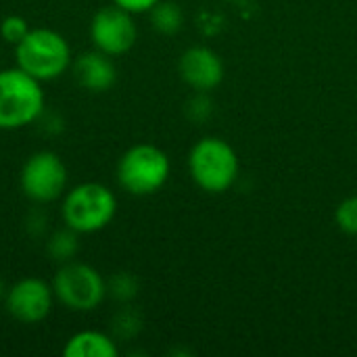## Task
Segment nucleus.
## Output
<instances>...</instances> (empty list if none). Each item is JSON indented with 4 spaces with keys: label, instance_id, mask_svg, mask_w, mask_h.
<instances>
[{
    "label": "nucleus",
    "instance_id": "obj_1",
    "mask_svg": "<svg viewBox=\"0 0 357 357\" xmlns=\"http://www.w3.org/2000/svg\"><path fill=\"white\" fill-rule=\"evenodd\" d=\"M17 67L38 82H52L71 69L73 52L67 38L48 27H33L15 46Z\"/></svg>",
    "mask_w": 357,
    "mask_h": 357
},
{
    "label": "nucleus",
    "instance_id": "obj_2",
    "mask_svg": "<svg viewBox=\"0 0 357 357\" xmlns=\"http://www.w3.org/2000/svg\"><path fill=\"white\" fill-rule=\"evenodd\" d=\"M46 98L42 82L19 67L0 69V130L27 128L44 115Z\"/></svg>",
    "mask_w": 357,
    "mask_h": 357
},
{
    "label": "nucleus",
    "instance_id": "obj_3",
    "mask_svg": "<svg viewBox=\"0 0 357 357\" xmlns=\"http://www.w3.org/2000/svg\"><path fill=\"white\" fill-rule=\"evenodd\" d=\"M117 213L115 192L100 182H82L69 188L61 201L63 224L77 234H96L105 230Z\"/></svg>",
    "mask_w": 357,
    "mask_h": 357
},
{
    "label": "nucleus",
    "instance_id": "obj_4",
    "mask_svg": "<svg viewBox=\"0 0 357 357\" xmlns=\"http://www.w3.org/2000/svg\"><path fill=\"white\" fill-rule=\"evenodd\" d=\"M238 157L236 151L218 136H205L188 153V172L195 184L209 192H226L238 178Z\"/></svg>",
    "mask_w": 357,
    "mask_h": 357
},
{
    "label": "nucleus",
    "instance_id": "obj_5",
    "mask_svg": "<svg viewBox=\"0 0 357 357\" xmlns=\"http://www.w3.org/2000/svg\"><path fill=\"white\" fill-rule=\"evenodd\" d=\"M172 163L165 151L155 144L140 142L130 146L117 161V182L134 197L155 195L169 180Z\"/></svg>",
    "mask_w": 357,
    "mask_h": 357
},
{
    "label": "nucleus",
    "instance_id": "obj_6",
    "mask_svg": "<svg viewBox=\"0 0 357 357\" xmlns=\"http://www.w3.org/2000/svg\"><path fill=\"white\" fill-rule=\"evenodd\" d=\"M50 284L56 301L69 312L88 314L107 299V280L102 274L77 259L61 264Z\"/></svg>",
    "mask_w": 357,
    "mask_h": 357
},
{
    "label": "nucleus",
    "instance_id": "obj_7",
    "mask_svg": "<svg viewBox=\"0 0 357 357\" xmlns=\"http://www.w3.org/2000/svg\"><path fill=\"white\" fill-rule=\"evenodd\" d=\"M67 182V165L52 151H38L29 155L19 174V186L23 195L36 205H46L56 199H63Z\"/></svg>",
    "mask_w": 357,
    "mask_h": 357
},
{
    "label": "nucleus",
    "instance_id": "obj_8",
    "mask_svg": "<svg viewBox=\"0 0 357 357\" xmlns=\"http://www.w3.org/2000/svg\"><path fill=\"white\" fill-rule=\"evenodd\" d=\"M138 40V27L134 15L115 6H102L90 21V42L96 50L109 56H121L134 48Z\"/></svg>",
    "mask_w": 357,
    "mask_h": 357
},
{
    "label": "nucleus",
    "instance_id": "obj_9",
    "mask_svg": "<svg viewBox=\"0 0 357 357\" xmlns=\"http://www.w3.org/2000/svg\"><path fill=\"white\" fill-rule=\"evenodd\" d=\"M52 284L38 276H27L17 280L4 293V307L8 316L21 324H40L44 322L54 307Z\"/></svg>",
    "mask_w": 357,
    "mask_h": 357
},
{
    "label": "nucleus",
    "instance_id": "obj_10",
    "mask_svg": "<svg viewBox=\"0 0 357 357\" xmlns=\"http://www.w3.org/2000/svg\"><path fill=\"white\" fill-rule=\"evenodd\" d=\"M180 77L197 92H209L224 79V63L220 54L207 46H190L178 63Z\"/></svg>",
    "mask_w": 357,
    "mask_h": 357
},
{
    "label": "nucleus",
    "instance_id": "obj_11",
    "mask_svg": "<svg viewBox=\"0 0 357 357\" xmlns=\"http://www.w3.org/2000/svg\"><path fill=\"white\" fill-rule=\"evenodd\" d=\"M71 71L75 82L88 92H107L117 82V69L113 56L100 50H88L73 59Z\"/></svg>",
    "mask_w": 357,
    "mask_h": 357
},
{
    "label": "nucleus",
    "instance_id": "obj_12",
    "mask_svg": "<svg viewBox=\"0 0 357 357\" xmlns=\"http://www.w3.org/2000/svg\"><path fill=\"white\" fill-rule=\"evenodd\" d=\"M117 339L102 331H79L63 347L65 357H117Z\"/></svg>",
    "mask_w": 357,
    "mask_h": 357
},
{
    "label": "nucleus",
    "instance_id": "obj_13",
    "mask_svg": "<svg viewBox=\"0 0 357 357\" xmlns=\"http://www.w3.org/2000/svg\"><path fill=\"white\" fill-rule=\"evenodd\" d=\"M79 236L75 230L71 228H61L54 230L48 238H46V253L50 259H54L56 264H67L73 261L75 255L79 253Z\"/></svg>",
    "mask_w": 357,
    "mask_h": 357
},
{
    "label": "nucleus",
    "instance_id": "obj_14",
    "mask_svg": "<svg viewBox=\"0 0 357 357\" xmlns=\"http://www.w3.org/2000/svg\"><path fill=\"white\" fill-rule=\"evenodd\" d=\"M151 23L159 33L172 36L178 33L184 25V13L176 2H167V0H159L151 10Z\"/></svg>",
    "mask_w": 357,
    "mask_h": 357
},
{
    "label": "nucleus",
    "instance_id": "obj_15",
    "mask_svg": "<svg viewBox=\"0 0 357 357\" xmlns=\"http://www.w3.org/2000/svg\"><path fill=\"white\" fill-rule=\"evenodd\" d=\"M140 328H142V320H140L138 312L132 307H121L111 320V331L117 341L134 339L140 333Z\"/></svg>",
    "mask_w": 357,
    "mask_h": 357
},
{
    "label": "nucleus",
    "instance_id": "obj_16",
    "mask_svg": "<svg viewBox=\"0 0 357 357\" xmlns=\"http://www.w3.org/2000/svg\"><path fill=\"white\" fill-rule=\"evenodd\" d=\"M136 295H138V280L132 274L119 272L107 280V297H111L119 303H128Z\"/></svg>",
    "mask_w": 357,
    "mask_h": 357
},
{
    "label": "nucleus",
    "instance_id": "obj_17",
    "mask_svg": "<svg viewBox=\"0 0 357 357\" xmlns=\"http://www.w3.org/2000/svg\"><path fill=\"white\" fill-rule=\"evenodd\" d=\"M29 23H27V19L25 17H21V15H8V17H4L2 19V23H0V38L6 42V44H13V46H17L27 33H29Z\"/></svg>",
    "mask_w": 357,
    "mask_h": 357
},
{
    "label": "nucleus",
    "instance_id": "obj_18",
    "mask_svg": "<svg viewBox=\"0 0 357 357\" xmlns=\"http://www.w3.org/2000/svg\"><path fill=\"white\" fill-rule=\"evenodd\" d=\"M335 222H337V226H339L345 234L357 236V195L356 197L345 199V201L337 207V211H335Z\"/></svg>",
    "mask_w": 357,
    "mask_h": 357
},
{
    "label": "nucleus",
    "instance_id": "obj_19",
    "mask_svg": "<svg viewBox=\"0 0 357 357\" xmlns=\"http://www.w3.org/2000/svg\"><path fill=\"white\" fill-rule=\"evenodd\" d=\"M211 113V100L205 96V92H199L195 98L188 100V115L192 119H205Z\"/></svg>",
    "mask_w": 357,
    "mask_h": 357
},
{
    "label": "nucleus",
    "instance_id": "obj_20",
    "mask_svg": "<svg viewBox=\"0 0 357 357\" xmlns=\"http://www.w3.org/2000/svg\"><path fill=\"white\" fill-rule=\"evenodd\" d=\"M115 6L132 13V15H140V13H149L159 0H111Z\"/></svg>",
    "mask_w": 357,
    "mask_h": 357
},
{
    "label": "nucleus",
    "instance_id": "obj_21",
    "mask_svg": "<svg viewBox=\"0 0 357 357\" xmlns=\"http://www.w3.org/2000/svg\"><path fill=\"white\" fill-rule=\"evenodd\" d=\"M48 220H46V215L42 213V211H31L29 215H27V220H25V226H27V232L31 234V236H42V234H46V230H48Z\"/></svg>",
    "mask_w": 357,
    "mask_h": 357
},
{
    "label": "nucleus",
    "instance_id": "obj_22",
    "mask_svg": "<svg viewBox=\"0 0 357 357\" xmlns=\"http://www.w3.org/2000/svg\"><path fill=\"white\" fill-rule=\"evenodd\" d=\"M40 119L44 121V130H46L48 134H59V132H63V128H65V121H63L59 115H54V113H52V115H46V113H44Z\"/></svg>",
    "mask_w": 357,
    "mask_h": 357
},
{
    "label": "nucleus",
    "instance_id": "obj_23",
    "mask_svg": "<svg viewBox=\"0 0 357 357\" xmlns=\"http://www.w3.org/2000/svg\"><path fill=\"white\" fill-rule=\"evenodd\" d=\"M4 293H6V287H4V282L0 280V299H4Z\"/></svg>",
    "mask_w": 357,
    "mask_h": 357
}]
</instances>
